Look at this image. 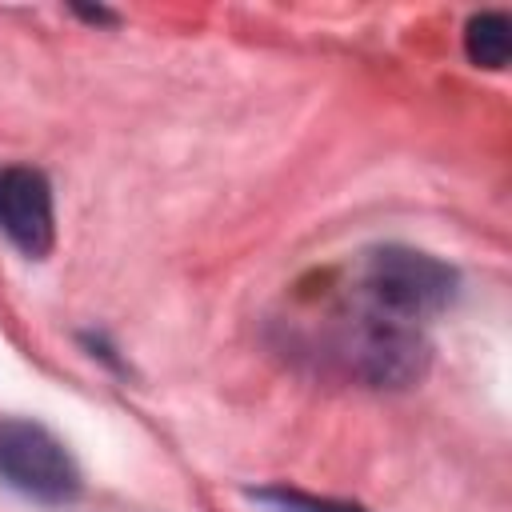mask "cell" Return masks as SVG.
I'll use <instances>...</instances> for the list:
<instances>
[{
	"mask_svg": "<svg viewBox=\"0 0 512 512\" xmlns=\"http://www.w3.org/2000/svg\"><path fill=\"white\" fill-rule=\"evenodd\" d=\"M456 288H460V272L452 264L436 260L432 252L404 248V244L368 252L364 272H360L364 304L404 324H420L444 312L456 300Z\"/></svg>",
	"mask_w": 512,
	"mask_h": 512,
	"instance_id": "6da1fadb",
	"label": "cell"
},
{
	"mask_svg": "<svg viewBox=\"0 0 512 512\" xmlns=\"http://www.w3.org/2000/svg\"><path fill=\"white\" fill-rule=\"evenodd\" d=\"M0 480L40 504H68L80 496V464L56 432L40 420H0Z\"/></svg>",
	"mask_w": 512,
	"mask_h": 512,
	"instance_id": "7a4b0ae2",
	"label": "cell"
},
{
	"mask_svg": "<svg viewBox=\"0 0 512 512\" xmlns=\"http://www.w3.org/2000/svg\"><path fill=\"white\" fill-rule=\"evenodd\" d=\"M340 352L348 368L368 384H412L428 364V344L416 324L392 320L368 304L352 312V320H344Z\"/></svg>",
	"mask_w": 512,
	"mask_h": 512,
	"instance_id": "3957f363",
	"label": "cell"
},
{
	"mask_svg": "<svg viewBox=\"0 0 512 512\" xmlns=\"http://www.w3.org/2000/svg\"><path fill=\"white\" fill-rule=\"evenodd\" d=\"M0 232L32 260L52 252L56 240L52 184L40 168L28 164L0 168Z\"/></svg>",
	"mask_w": 512,
	"mask_h": 512,
	"instance_id": "277c9868",
	"label": "cell"
},
{
	"mask_svg": "<svg viewBox=\"0 0 512 512\" xmlns=\"http://www.w3.org/2000/svg\"><path fill=\"white\" fill-rule=\"evenodd\" d=\"M464 52L476 68L500 72L512 56V20L504 12H476L464 24Z\"/></svg>",
	"mask_w": 512,
	"mask_h": 512,
	"instance_id": "5b68a950",
	"label": "cell"
},
{
	"mask_svg": "<svg viewBox=\"0 0 512 512\" xmlns=\"http://www.w3.org/2000/svg\"><path fill=\"white\" fill-rule=\"evenodd\" d=\"M252 500H260V504H268V508H276V512H368V508H360V504L320 500V496H308V492H296V488H284V484L260 488V492H252Z\"/></svg>",
	"mask_w": 512,
	"mask_h": 512,
	"instance_id": "8992f818",
	"label": "cell"
},
{
	"mask_svg": "<svg viewBox=\"0 0 512 512\" xmlns=\"http://www.w3.org/2000/svg\"><path fill=\"white\" fill-rule=\"evenodd\" d=\"M84 20H96V24H116V16L112 12H104V8H76Z\"/></svg>",
	"mask_w": 512,
	"mask_h": 512,
	"instance_id": "52a82bcc",
	"label": "cell"
}]
</instances>
